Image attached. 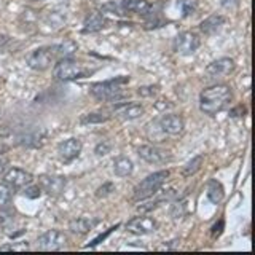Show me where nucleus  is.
<instances>
[{"label":"nucleus","mask_w":255,"mask_h":255,"mask_svg":"<svg viewBox=\"0 0 255 255\" xmlns=\"http://www.w3.org/2000/svg\"><path fill=\"white\" fill-rule=\"evenodd\" d=\"M231 101H233V91L228 85H214L199 94V110L214 117L228 109Z\"/></svg>","instance_id":"f257e3e1"},{"label":"nucleus","mask_w":255,"mask_h":255,"mask_svg":"<svg viewBox=\"0 0 255 255\" xmlns=\"http://www.w3.org/2000/svg\"><path fill=\"white\" fill-rule=\"evenodd\" d=\"M128 82H129V77H118L107 80V82L94 83L91 85V94L102 102H120L128 98V94L122 88Z\"/></svg>","instance_id":"f03ea898"},{"label":"nucleus","mask_w":255,"mask_h":255,"mask_svg":"<svg viewBox=\"0 0 255 255\" xmlns=\"http://www.w3.org/2000/svg\"><path fill=\"white\" fill-rule=\"evenodd\" d=\"M169 177V171H156L153 174L147 175L142 182H139L137 185L132 190V201H145V199L155 196L161 187L164 185V182Z\"/></svg>","instance_id":"7ed1b4c3"},{"label":"nucleus","mask_w":255,"mask_h":255,"mask_svg":"<svg viewBox=\"0 0 255 255\" xmlns=\"http://www.w3.org/2000/svg\"><path fill=\"white\" fill-rule=\"evenodd\" d=\"M93 70H88L83 64L77 62L72 58L66 59H59L54 64L53 67V77L56 80H61V82H74V80L85 78L91 74Z\"/></svg>","instance_id":"20e7f679"},{"label":"nucleus","mask_w":255,"mask_h":255,"mask_svg":"<svg viewBox=\"0 0 255 255\" xmlns=\"http://www.w3.org/2000/svg\"><path fill=\"white\" fill-rule=\"evenodd\" d=\"M54 59H56V45H51V46L35 48L34 51H30L27 54L26 62L32 70L43 72L51 67Z\"/></svg>","instance_id":"39448f33"},{"label":"nucleus","mask_w":255,"mask_h":255,"mask_svg":"<svg viewBox=\"0 0 255 255\" xmlns=\"http://www.w3.org/2000/svg\"><path fill=\"white\" fill-rule=\"evenodd\" d=\"M67 236L59 230H48L43 235H40L37 238V247L38 251H61L67 246Z\"/></svg>","instance_id":"423d86ee"},{"label":"nucleus","mask_w":255,"mask_h":255,"mask_svg":"<svg viewBox=\"0 0 255 255\" xmlns=\"http://www.w3.org/2000/svg\"><path fill=\"white\" fill-rule=\"evenodd\" d=\"M201 46V38L195 32H180L174 40V51L182 56H190L198 51V48Z\"/></svg>","instance_id":"0eeeda50"},{"label":"nucleus","mask_w":255,"mask_h":255,"mask_svg":"<svg viewBox=\"0 0 255 255\" xmlns=\"http://www.w3.org/2000/svg\"><path fill=\"white\" fill-rule=\"evenodd\" d=\"M155 122L159 126V129L166 135H169V137H177V135H180L183 129H185V122H183V118L180 115L166 114L163 117H159L158 120H155Z\"/></svg>","instance_id":"6e6552de"},{"label":"nucleus","mask_w":255,"mask_h":255,"mask_svg":"<svg viewBox=\"0 0 255 255\" xmlns=\"http://www.w3.org/2000/svg\"><path fill=\"white\" fill-rule=\"evenodd\" d=\"M32 182H34L32 174L21 169V167H11V169H8L3 174V183L10 187L11 190H22Z\"/></svg>","instance_id":"1a4fd4ad"},{"label":"nucleus","mask_w":255,"mask_h":255,"mask_svg":"<svg viewBox=\"0 0 255 255\" xmlns=\"http://www.w3.org/2000/svg\"><path fill=\"white\" fill-rule=\"evenodd\" d=\"M156 228L158 222L153 217H148V215L143 214H140L139 217H132L126 223V230L132 235H150L156 231Z\"/></svg>","instance_id":"9d476101"},{"label":"nucleus","mask_w":255,"mask_h":255,"mask_svg":"<svg viewBox=\"0 0 255 255\" xmlns=\"http://www.w3.org/2000/svg\"><path fill=\"white\" fill-rule=\"evenodd\" d=\"M66 183H67L66 177H62V175L43 174L38 177V187L50 196H59L64 191V188H66Z\"/></svg>","instance_id":"9b49d317"},{"label":"nucleus","mask_w":255,"mask_h":255,"mask_svg":"<svg viewBox=\"0 0 255 255\" xmlns=\"http://www.w3.org/2000/svg\"><path fill=\"white\" fill-rule=\"evenodd\" d=\"M137 155L147 161L150 164H164L167 161H171V155L167 151L161 150L156 145H151V143H147V145H140L137 148Z\"/></svg>","instance_id":"f8f14e48"},{"label":"nucleus","mask_w":255,"mask_h":255,"mask_svg":"<svg viewBox=\"0 0 255 255\" xmlns=\"http://www.w3.org/2000/svg\"><path fill=\"white\" fill-rule=\"evenodd\" d=\"M235 70V61L231 58H220L215 59L211 64H207L206 75L209 78H225L227 75L233 74Z\"/></svg>","instance_id":"ddd939ff"},{"label":"nucleus","mask_w":255,"mask_h":255,"mask_svg":"<svg viewBox=\"0 0 255 255\" xmlns=\"http://www.w3.org/2000/svg\"><path fill=\"white\" fill-rule=\"evenodd\" d=\"M82 148H83L82 140L77 137H70V139L62 140L58 145V155L64 163H70L80 156Z\"/></svg>","instance_id":"4468645a"},{"label":"nucleus","mask_w":255,"mask_h":255,"mask_svg":"<svg viewBox=\"0 0 255 255\" xmlns=\"http://www.w3.org/2000/svg\"><path fill=\"white\" fill-rule=\"evenodd\" d=\"M98 223H99V219L78 217V219L70 220V223H69V230H70L74 235L83 236V235H88V233H90V231H91L96 225H98Z\"/></svg>","instance_id":"2eb2a0df"},{"label":"nucleus","mask_w":255,"mask_h":255,"mask_svg":"<svg viewBox=\"0 0 255 255\" xmlns=\"http://www.w3.org/2000/svg\"><path fill=\"white\" fill-rule=\"evenodd\" d=\"M107 26V18L101 13H91L86 16V19L83 22V34H94V32H99Z\"/></svg>","instance_id":"dca6fc26"},{"label":"nucleus","mask_w":255,"mask_h":255,"mask_svg":"<svg viewBox=\"0 0 255 255\" xmlns=\"http://www.w3.org/2000/svg\"><path fill=\"white\" fill-rule=\"evenodd\" d=\"M115 112L117 114L125 118V120H137L140 118L143 114H145V109H143L140 104H120L115 107Z\"/></svg>","instance_id":"f3484780"},{"label":"nucleus","mask_w":255,"mask_h":255,"mask_svg":"<svg viewBox=\"0 0 255 255\" xmlns=\"http://www.w3.org/2000/svg\"><path fill=\"white\" fill-rule=\"evenodd\" d=\"M227 22V18L223 14H211L209 18H206L204 21H201V24H199V30L203 32L204 35H212L215 34L223 24Z\"/></svg>","instance_id":"a211bd4d"},{"label":"nucleus","mask_w":255,"mask_h":255,"mask_svg":"<svg viewBox=\"0 0 255 255\" xmlns=\"http://www.w3.org/2000/svg\"><path fill=\"white\" fill-rule=\"evenodd\" d=\"M45 142V132L43 131H34L22 134L18 137V145L26 147V148H38L42 147Z\"/></svg>","instance_id":"6ab92c4d"},{"label":"nucleus","mask_w":255,"mask_h":255,"mask_svg":"<svg viewBox=\"0 0 255 255\" xmlns=\"http://www.w3.org/2000/svg\"><path fill=\"white\" fill-rule=\"evenodd\" d=\"M223 198H225V188L217 179H211L207 182V199L212 204H219Z\"/></svg>","instance_id":"aec40b11"},{"label":"nucleus","mask_w":255,"mask_h":255,"mask_svg":"<svg viewBox=\"0 0 255 255\" xmlns=\"http://www.w3.org/2000/svg\"><path fill=\"white\" fill-rule=\"evenodd\" d=\"M134 171V163L128 156H118L114 161V172L117 177H128Z\"/></svg>","instance_id":"412c9836"},{"label":"nucleus","mask_w":255,"mask_h":255,"mask_svg":"<svg viewBox=\"0 0 255 255\" xmlns=\"http://www.w3.org/2000/svg\"><path fill=\"white\" fill-rule=\"evenodd\" d=\"M77 51H78V43L75 40H64L62 43L56 45V58L58 59L74 58V54Z\"/></svg>","instance_id":"4be33fe9"},{"label":"nucleus","mask_w":255,"mask_h":255,"mask_svg":"<svg viewBox=\"0 0 255 255\" xmlns=\"http://www.w3.org/2000/svg\"><path fill=\"white\" fill-rule=\"evenodd\" d=\"M204 163V156L203 155H196L190 159V161L182 167V175L185 179L191 177V175H195L199 169H201V166Z\"/></svg>","instance_id":"5701e85b"},{"label":"nucleus","mask_w":255,"mask_h":255,"mask_svg":"<svg viewBox=\"0 0 255 255\" xmlns=\"http://www.w3.org/2000/svg\"><path fill=\"white\" fill-rule=\"evenodd\" d=\"M109 115L99 114V112H93V114H85L80 118V123L82 125H102L109 122Z\"/></svg>","instance_id":"b1692460"},{"label":"nucleus","mask_w":255,"mask_h":255,"mask_svg":"<svg viewBox=\"0 0 255 255\" xmlns=\"http://www.w3.org/2000/svg\"><path fill=\"white\" fill-rule=\"evenodd\" d=\"M46 22L51 24V27L59 29L64 22H66V13H59V11H50L46 16Z\"/></svg>","instance_id":"393cba45"},{"label":"nucleus","mask_w":255,"mask_h":255,"mask_svg":"<svg viewBox=\"0 0 255 255\" xmlns=\"http://www.w3.org/2000/svg\"><path fill=\"white\" fill-rule=\"evenodd\" d=\"M10 203H11V188L5 185V183H0V209H5Z\"/></svg>","instance_id":"a878e982"},{"label":"nucleus","mask_w":255,"mask_h":255,"mask_svg":"<svg viewBox=\"0 0 255 255\" xmlns=\"http://www.w3.org/2000/svg\"><path fill=\"white\" fill-rule=\"evenodd\" d=\"M171 217L174 220H177V219H182L183 215L187 214V207H185V203L183 201H179V199H175V203L171 206Z\"/></svg>","instance_id":"bb28decb"},{"label":"nucleus","mask_w":255,"mask_h":255,"mask_svg":"<svg viewBox=\"0 0 255 255\" xmlns=\"http://www.w3.org/2000/svg\"><path fill=\"white\" fill-rule=\"evenodd\" d=\"M115 191V183L114 182H104L102 185L96 190V198L102 199V198H107Z\"/></svg>","instance_id":"cd10ccee"},{"label":"nucleus","mask_w":255,"mask_h":255,"mask_svg":"<svg viewBox=\"0 0 255 255\" xmlns=\"http://www.w3.org/2000/svg\"><path fill=\"white\" fill-rule=\"evenodd\" d=\"M179 5L182 8V13L183 16H190V14H193L196 11V8H198V0H179Z\"/></svg>","instance_id":"c85d7f7f"},{"label":"nucleus","mask_w":255,"mask_h":255,"mask_svg":"<svg viewBox=\"0 0 255 255\" xmlns=\"http://www.w3.org/2000/svg\"><path fill=\"white\" fill-rule=\"evenodd\" d=\"M118 227H120V225H118V223H117L115 227H110L109 230H106V231H104V233H101V235H99L98 238H94V239H93V241H91L90 244H86V246H85V249H90V247H96V246H99L101 243H104V241H106V239H107V238H109V236H110L112 233H114V231H115V230H117Z\"/></svg>","instance_id":"c756f323"},{"label":"nucleus","mask_w":255,"mask_h":255,"mask_svg":"<svg viewBox=\"0 0 255 255\" xmlns=\"http://www.w3.org/2000/svg\"><path fill=\"white\" fill-rule=\"evenodd\" d=\"M159 91L158 85H147V86H140L137 90V94L142 96V98H153Z\"/></svg>","instance_id":"7c9ffc66"},{"label":"nucleus","mask_w":255,"mask_h":255,"mask_svg":"<svg viewBox=\"0 0 255 255\" xmlns=\"http://www.w3.org/2000/svg\"><path fill=\"white\" fill-rule=\"evenodd\" d=\"M0 251L2 252H8V251H29V244L27 243H8V244H3L0 246Z\"/></svg>","instance_id":"2f4dec72"},{"label":"nucleus","mask_w":255,"mask_h":255,"mask_svg":"<svg viewBox=\"0 0 255 255\" xmlns=\"http://www.w3.org/2000/svg\"><path fill=\"white\" fill-rule=\"evenodd\" d=\"M24 196L30 198V199H37L42 196V188L38 185H32V183H29L27 187H24Z\"/></svg>","instance_id":"473e14b6"},{"label":"nucleus","mask_w":255,"mask_h":255,"mask_svg":"<svg viewBox=\"0 0 255 255\" xmlns=\"http://www.w3.org/2000/svg\"><path fill=\"white\" fill-rule=\"evenodd\" d=\"M110 151H112V143L107 142V140H102L94 147V153L98 156H106V155L110 153Z\"/></svg>","instance_id":"72a5a7b5"},{"label":"nucleus","mask_w":255,"mask_h":255,"mask_svg":"<svg viewBox=\"0 0 255 255\" xmlns=\"http://www.w3.org/2000/svg\"><path fill=\"white\" fill-rule=\"evenodd\" d=\"M239 3H241V0H220L222 8H225L228 11H235L239 6Z\"/></svg>","instance_id":"f704fd0d"},{"label":"nucleus","mask_w":255,"mask_h":255,"mask_svg":"<svg viewBox=\"0 0 255 255\" xmlns=\"http://www.w3.org/2000/svg\"><path fill=\"white\" fill-rule=\"evenodd\" d=\"M223 228H225V220H219L215 225L211 228V236L215 239V238H219L222 233H223Z\"/></svg>","instance_id":"c9c22d12"},{"label":"nucleus","mask_w":255,"mask_h":255,"mask_svg":"<svg viewBox=\"0 0 255 255\" xmlns=\"http://www.w3.org/2000/svg\"><path fill=\"white\" fill-rule=\"evenodd\" d=\"M179 244H180L179 239H172V241H167V243L159 246L158 251H175L179 247Z\"/></svg>","instance_id":"e433bc0d"},{"label":"nucleus","mask_w":255,"mask_h":255,"mask_svg":"<svg viewBox=\"0 0 255 255\" xmlns=\"http://www.w3.org/2000/svg\"><path fill=\"white\" fill-rule=\"evenodd\" d=\"M11 42V38L10 35H6V34H0V50H3V48L8 46V43Z\"/></svg>","instance_id":"4c0bfd02"},{"label":"nucleus","mask_w":255,"mask_h":255,"mask_svg":"<svg viewBox=\"0 0 255 255\" xmlns=\"http://www.w3.org/2000/svg\"><path fill=\"white\" fill-rule=\"evenodd\" d=\"M8 169V159L3 158V156H0V175H3Z\"/></svg>","instance_id":"58836bf2"},{"label":"nucleus","mask_w":255,"mask_h":255,"mask_svg":"<svg viewBox=\"0 0 255 255\" xmlns=\"http://www.w3.org/2000/svg\"><path fill=\"white\" fill-rule=\"evenodd\" d=\"M241 110H244V107L243 106H239V107H236V109H233V110H230V117H241V115H239V112H241Z\"/></svg>","instance_id":"ea45409f"},{"label":"nucleus","mask_w":255,"mask_h":255,"mask_svg":"<svg viewBox=\"0 0 255 255\" xmlns=\"http://www.w3.org/2000/svg\"><path fill=\"white\" fill-rule=\"evenodd\" d=\"M5 151H8V147L6 145H0V156H2Z\"/></svg>","instance_id":"a19ab883"},{"label":"nucleus","mask_w":255,"mask_h":255,"mask_svg":"<svg viewBox=\"0 0 255 255\" xmlns=\"http://www.w3.org/2000/svg\"><path fill=\"white\" fill-rule=\"evenodd\" d=\"M3 227H5V219L0 215V228H3Z\"/></svg>","instance_id":"79ce46f5"},{"label":"nucleus","mask_w":255,"mask_h":255,"mask_svg":"<svg viewBox=\"0 0 255 255\" xmlns=\"http://www.w3.org/2000/svg\"><path fill=\"white\" fill-rule=\"evenodd\" d=\"M30 2H42V0H30Z\"/></svg>","instance_id":"37998d69"}]
</instances>
